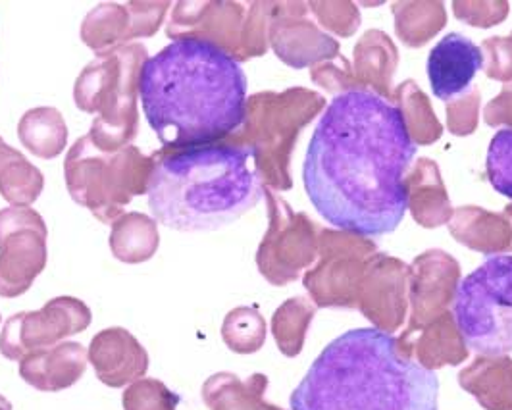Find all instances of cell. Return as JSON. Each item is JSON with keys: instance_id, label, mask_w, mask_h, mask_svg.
<instances>
[{"instance_id": "8fae6325", "label": "cell", "mask_w": 512, "mask_h": 410, "mask_svg": "<svg viewBox=\"0 0 512 410\" xmlns=\"http://www.w3.org/2000/svg\"><path fill=\"white\" fill-rule=\"evenodd\" d=\"M87 360L97 378L112 389L143 380L149 370V353L126 328H108L93 337Z\"/></svg>"}, {"instance_id": "9a60e30c", "label": "cell", "mask_w": 512, "mask_h": 410, "mask_svg": "<svg viewBox=\"0 0 512 410\" xmlns=\"http://www.w3.org/2000/svg\"><path fill=\"white\" fill-rule=\"evenodd\" d=\"M45 189V176L18 149L0 141V195L14 208H29Z\"/></svg>"}, {"instance_id": "ba28073f", "label": "cell", "mask_w": 512, "mask_h": 410, "mask_svg": "<svg viewBox=\"0 0 512 410\" xmlns=\"http://www.w3.org/2000/svg\"><path fill=\"white\" fill-rule=\"evenodd\" d=\"M47 224L29 208L0 210V297H22L47 266Z\"/></svg>"}, {"instance_id": "d6986e66", "label": "cell", "mask_w": 512, "mask_h": 410, "mask_svg": "<svg viewBox=\"0 0 512 410\" xmlns=\"http://www.w3.org/2000/svg\"><path fill=\"white\" fill-rule=\"evenodd\" d=\"M131 16V43L137 39L153 37L154 33L164 24L170 2H128L126 4Z\"/></svg>"}, {"instance_id": "3957f363", "label": "cell", "mask_w": 512, "mask_h": 410, "mask_svg": "<svg viewBox=\"0 0 512 410\" xmlns=\"http://www.w3.org/2000/svg\"><path fill=\"white\" fill-rule=\"evenodd\" d=\"M434 370L405 359L378 328L335 337L289 399L291 410H437Z\"/></svg>"}, {"instance_id": "7c38bea8", "label": "cell", "mask_w": 512, "mask_h": 410, "mask_svg": "<svg viewBox=\"0 0 512 410\" xmlns=\"http://www.w3.org/2000/svg\"><path fill=\"white\" fill-rule=\"evenodd\" d=\"M87 368V349L76 341H62L51 349L27 355L20 362V376L26 384L56 393L76 385Z\"/></svg>"}, {"instance_id": "4fadbf2b", "label": "cell", "mask_w": 512, "mask_h": 410, "mask_svg": "<svg viewBox=\"0 0 512 410\" xmlns=\"http://www.w3.org/2000/svg\"><path fill=\"white\" fill-rule=\"evenodd\" d=\"M108 245L112 255L120 262L143 264L158 251V222L143 212H124L118 220L112 222Z\"/></svg>"}, {"instance_id": "2e32d148", "label": "cell", "mask_w": 512, "mask_h": 410, "mask_svg": "<svg viewBox=\"0 0 512 410\" xmlns=\"http://www.w3.org/2000/svg\"><path fill=\"white\" fill-rule=\"evenodd\" d=\"M81 41L97 56L131 45V16L126 4L103 2L81 24Z\"/></svg>"}, {"instance_id": "30bf717a", "label": "cell", "mask_w": 512, "mask_h": 410, "mask_svg": "<svg viewBox=\"0 0 512 410\" xmlns=\"http://www.w3.org/2000/svg\"><path fill=\"white\" fill-rule=\"evenodd\" d=\"M484 68V52L461 33H449L428 56V79L439 101L451 103L464 97L474 77Z\"/></svg>"}, {"instance_id": "8992f818", "label": "cell", "mask_w": 512, "mask_h": 410, "mask_svg": "<svg viewBox=\"0 0 512 410\" xmlns=\"http://www.w3.org/2000/svg\"><path fill=\"white\" fill-rule=\"evenodd\" d=\"M153 168L154 154L141 153L133 145L108 153L83 135L66 154L64 178L77 205L112 226L135 197L147 195Z\"/></svg>"}, {"instance_id": "44dd1931", "label": "cell", "mask_w": 512, "mask_h": 410, "mask_svg": "<svg viewBox=\"0 0 512 410\" xmlns=\"http://www.w3.org/2000/svg\"><path fill=\"white\" fill-rule=\"evenodd\" d=\"M0 320H2V316H0Z\"/></svg>"}, {"instance_id": "ffe728a7", "label": "cell", "mask_w": 512, "mask_h": 410, "mask_svg": "<svg viewBox=\"0 0 512 410\" xmlns=\"http://www.w3.org/2000/svg\"><path fill=\"white\" fill-rule=\"evenodd\" d=\"M0 410H12V405H10V401H8L6 397H2V395H0Z\"/></svg>"}, {"instance_id": "277c9868", "label": "cell", "mask_w": 512, "mask_h": 410, "mask_svg": "<svg viewBox=\"0 0 512 410\" xmlns=\"http://www.w3.org/2000/svg\"><path fill=\"white\" fill-rule=\"evenodd\" d=\"M264 185L253 147L216 143L154 153L149 208L154 220L181 233L224 228L260 201Z\"/></svg>"}, {"instance_id": "ac0fdd59", "label": "cell", "mask_w": 512, "mask_h": 410, "mask_svg": "<svg viewBox=\"0 0 512 410\" xmlns=\"http://www.w3.org/2000/svg\"><path fill=\"white\" fill-rule=\"evenodd\" d=\"M124 410H176L180 405V395L168 389L154 378H143L128 385L122 395Z\"/></svg>"}, {"instance_id": "5bb4252c", "label": "cell", "mask_w": 512, "mask_h": 410, "mask_svg": "<svg viewBox=\"0 0 512 410\" xmlns=\"http://www.w3.org/2000/svg\"><path fill=\"white\" fill-rule=\"evenodd\" d=\"M18 137L29 153L43 160H54L68 145V126L54 106L27 110L18 124Z\"/></svg>"}, {"instance_id": "7402d4cb", "label": "cell", "mask_w": 512, "mask_h": 410, "mask_svg": "<svg viewBox=\"0 0 512 410\" xmlns=\"http://www.w3.org/2000/svg\"><path fill=\"white\" fill-rule=\"evenodd\" d=\"M0 141H2V137H0Z\"/></svg>"}, {"instance_id": "5b68a950", "label": "cell", "mask_w": 512, "mask_h": 410, "mask_svg": "<svg viewBox=\"0 0 512 410\" xmlns=\"http://www.w3.org/2000/svg\"><path fill=\"white\" fill-rule=\"evenodd\" d=\"M147 60V49L131 43L97 56L77 77L74 101L81 112L97 114L87 135L101 151L116 153L137 137V95Z\"/></svg>"}, {"instance_id": "9c48e42d", "label": "cell", "mask_w": 512, "mask_h": 410, "mask_svg": "<svg viewBox=\"0 0 512 410\" xmlns=\"http://www.w3.org/2000/svg\"><path fill=\"white\" fill-rule=\"evenodd\" d=\"M91 308L76 297H56L39 310L10 316L0 332V355L8 360L51 349L91 326Z\"/></svg>"}, {"instance_id": "52a82bcc", "label": "cell", "mask_w": 512, "mask_h": 410, "mask_svg": "<svg viewBox=\"0 0 512 410\" xmlns=\"http://www.w3.org/2000/svg\"><path fill=\"white\" fill-rule=\"evenodd\" d=\"M453 316L470 351L484 357L512 353V255H491L462 278Z\"/></svg>"}, {"instance_id": "6da1fadb", "label": "cell", "mask_w": 512, "mask_h": 410, "mask_svg": "<svg viewBox=\"0 0 512 410\" xmlns=\"http://www.w3.org/2000/svg\"><path fill=\"white\" fill-rule=\"evenodd\" d=\"M416 156L403 110L376 91L347 89L326 106L308 143V201L337 230L382 237L409 210L407 170Z\"/></svg>"}, {"instance_id": "e0dca14e", "label": "cell", "mask_w": 512, "mask_h": 410, "mask_svg": "<svg viewBox=\"0 0 512 410\" xmlns=\"http://www.w3.org/2000/svg\"><path fill=\"white\" fill-rule=\"evenodd\" d=\"M487 178L493 189L512 201V129H499L487 149Z\"/></svg>"}, {"instance_id": "7a4b0ae2", "label": "cell", "mask_w": 512, "mask_h": 410, "mask_svg": "<svg viewBox=\"0 0 512 410\" xmlns=\"http://www.w3.org/2000/svg\"><path fill=\"white\" fill-rule=\"evenodd\" d=\"M141 106L164 149L222 143L245 126L249 95L239 60L214 43L172 41L141 72Z\"/></svg>"}]
</instances>
